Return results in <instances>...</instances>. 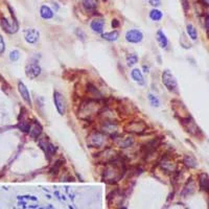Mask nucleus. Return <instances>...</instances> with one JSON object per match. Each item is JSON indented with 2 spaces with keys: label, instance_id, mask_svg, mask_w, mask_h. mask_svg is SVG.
I'll use <instances>...</instances> for the list:
<instances>
[{
  "label": "nucleus",
  "instance_id": "nucleus-1",
  "mask_svg": "<svg viewBox=\"0 0 209 209\" xmlns=\"http://www.w3.org/2000/svg\"><path fill=\"white\" fill-rule=\"evenodd\" d=\"M125 174V164L118 159L106 163V167L104 170V181L110 184L116 183L122 178Z\"/></svg>",
  "mask_w": 209,
  "mask_h": 209
},
{
  "label": "nucleus",
  "instance_id": "nucleus-2",
  "mask_svg": "<svg viewBox=\"0 0 209 209\" xmlns=\"http://www.w3.org/2000/svg\"><path fill=\"white\" fill-rule=\"evenodd\" d=\"M79 117L83 120H91L101 113V106L94 99H89L82 102L79 108Z\"/></svg>",
  "mask_w": 209,
  "mask_h": 209
},
{
  "label": "nucleus",
  "instance_id": "nucleus-3",
  "mask_svg": "<svg viewBox=\"0 0 209 209\" xmlns=\"http://www.w3.org/2000/svg\"><path fill=\"white\" fill-rule=\"evenodd\" d=\"M107 140V135H105L102 132H91L89 136L87 137V144L90 148H102L104 147Z\"/></svg>",
  "mask_w": 209,
  "mask_h": 209
},
{
  "label": "nucleus",
  "instance_id": "nucleus-4",
  "mask_svg": "<svg viewBox=\"0 0 209 209\" xmlns=\"http://www.w3.org/2000/svg\"><path fill=\"white\" fill-rule=\"evenodd\" d=\"M162 83L163 85L166 87V89L170 92H178V84H177V80L174 76V74L170 70H165L162 73Z\"/></svg>",
  "mask_w": 209,
  "mask_h": 209
},
{
  "label": "nucleus",
  "instance_id": "nucleus-5",
  "mask_svg": "<svg viewBox=\"0 0 209 209\" xmlns=\"http://www.w3.org/2000/svg\"><path fill=\"white\" fill-rule=\"evenodd\" d=\"M53 102L60 115H65L66 111H67V102H66L65 96L62 93H60L59 91H54Z\"/></svg>",
  "mask_w": 209,
  "mask_h": 209
},
{
  "label": "nucleus",
  "instance_id": "nucleus-6",
  "mask_svg": "<svg viewBox=\"0 0 209 209\" xmlns=\"http://www.w3.org/2000/svg\"><path fill=\"white\" fill-rule=\"evenodd\" d=\"M148 125L141 120H134V121H129L125 125V131L132 134H142L147 131Z\"/></svg>",
  "mask_w": 209,
  "mask_h": 209
},
{
  "label": "nucleus",
  "instance_id": "nucleus-7",
  "mask_svg": "<svg viewBox=\"0 0 209 209\" xmlns=\"http://www.w3.org/2000/svg\"><path fill=\"white\" fill-rule=\"evenodd\" d=\"M101 130L105 135L115 137L118 134V125L114 120H104L101 125Z\"/></svg>",
  "mask_w": 209,
  "mask_h": 209
},
{
  "label": "nucleus",
  "instance_id": "nucleus-8",
  "mask_svg": "<svg viewBox=\"0 0 209 209\" xmlns=\"http://www.w3.org/2000/svg\"><path fill=\"white\" fill-rule=\"evenodd\" d=\"M41 67L38 63H30L26 66L25 68V73H26V76L30 79H36L41 74Z\"/></svg>",
  "mask_w": 209,
  "mask_h": 209
},
{
  "label": "nucleus",
  "instance_id": "nucleus-9",
  "mask_svg": "<svg viewBox=\"0 0 209 209\" xmlns=\"http://www.w3.org/2000/svg\"><path fill=\"white\" fill-rule=\"evenodd\" d=\"M143 39V35L138 30H131L125 34V40L130 43H139Z\"/></svg>",
  "mask_w": 209,
  "mask_h": 209
},
{
  "label": "nucleus",
  "instance_id": "nucleus-10",
  "mask_svg": "<svg viewBox=\"0 0 209 209\" xmlns=\"http://www.w3.org/2000/svg\"><path fill=\"white\" fill-rule=\"evenodd\" d=\"M159 166L162 170H164L165 173H167V174L175 173L177 170L176 163L174 161H171V160L168 158H163L159 163Z\"/></svg>",
  "mask_w": 209,
  "mask_h": 209
},
{
  "label": "nucleus",
  "instance_id": "nucleus-11",
  "mask_svg": "<svg viewBox=\"0 0 209 209\" xmlns=\"http://www.w3.org/2000/svg\"><path fill=\"white\" fill-rule=\"evenodd\" d=\"M24 37H25V41L27 43H30V44H35V43L38 42L40 34L35 28H30V30H25Z\"/></svg>",
  "mask_w": 209,
  "mask_h": 209
},
{
  "label": "nucleus",
  "instance_id": "nucleus-12",
  "mask_svg": "<svg viewBox=\"0 0 209 209\" xmlns=\"http://www.w3.org/2000/svg\"><path fill=\"white\" fill-rule=\"evenodd\" d=\"M102 161L105 163H109L113 160L117 159V153L112 148H106V150L101 154Z\"/></svg>",
  "mask_w": 209,
  "mask_h": 209
},
{
  "label": "nucleus",
  "instance_id": "nucleus-13",
  "mask_svg": "<svg viewBox=\"0 0 209 209\" xmlns=\"http://www.w3.org/2000/svg\"><path fill=\"white\" fill-rule=\"evenodd\" d=\"M183 125L185 127L186 131H187L188 133L193 134V135H197V134L200 132L199 128H198V125L194 124V121L191 118L183 119Z\"/></svg>",
  "mask_w": 209,
  "mask_h": 209
},
{
  "label": "nucleus",
  "instance_id": "nucleus-14",
  "mask_svg": "<svg viewBox=\"0 0 209 209\" xmlns=\"http://www.w3.org/2000/svg\"><path fill=\"white\" fill-rule=\"evenodd\" d=\"M39 143L41 145V148L44 150L45 154L47 155V158H50V157L56 153V150H57L56 147H54L52 143L48 142L47 140H40Z\"/></svg>",
  "mask_w": 209,
  "mask_h": 209
},
{
  "label": "nucleus",
  "instance_id": "nucleus-15",
  "mask_svg": "<svg viewBox=\"0 0 209 209\" xmlns=\"http://www.w3.org/2000/svg\"><path fill=\"white\" fill-rule=\"evenodd\" d=\"M115 144L121 148H127L134 144V139L132 137H119V138H116Z\"/></svg>",
  "mask_w": 209,
  "mask_h": 209
},
{
  "label": "nucleus",
  "instance_id": "nucleus-16",
  "mask_svg": "<svg viewBox=\"0 0 209 209\" xmlns=\"http://www.w3.org/2000/svg\"><path fill=\"white\" fill-rule=\"evenodd\" d=\"M18 90H19V93L21 94L22 98L24 99V102H26L27 105L31 106V99H30V92H28L26 86H25L22 82H19V84H18Z\"/></svg>",
  "mask_w": 209,
  "mask_h": 209
},
{
  "label": "nucleus",
  "instance_id": "nucleus-17",
  "mask_svg": "<svg viewBox=\"0 0 209 209\" xmlns=\"http://www.w3.org/2000/svg\"><path fill=\"white\" fill-rule=\"evenodd\" d=\"M1 26L3 27L4 30L7 31V33H10V34L16 33L17 30H18V25H17L16 21L10 22L7 19H5V18H2L1 19Z\"/></svg>",
  "mask_w": 209,
  "mask_h": 209
},
{
  "label": "nucleus",
  "instance_id": "nucleus-18",
  "mask_svg": "<svg viewBox=\"0 0 209 209\" xmlns=\"http://www.w3.org/2000/svg\"><path fill=\"white\" fill-rule=\"evenodd\" d=\"M28 133H30V135L31 137H34V138H38V137L41 135V133H42L41 125L38 124L37 121H34L33 124H30V131H28Z\"/></svg>",
  "mask_w": 209,
  "mask_h": 209
},
{
  "label": "nucleus",
  "instance_id": "nucleus-19",
  "mask_svg": "<svg viewBox=\"0 0 209 209\" xmlns=\"http://www.w3.org/2000/svg\"><path fill=\"white\" fill-rule=\"evenodd\" d=\"M97 5H98L97 0H82V7L86 12H94Z\"/></svg>",
  "mask_w": 209,
  "mask_h": 209
},
{
  "label": "nucleus",
  "instance_id": "nucleus-20",
  "mask_svg": "<svg viewBox=\"0 0 209 209\" xmlns=\"http://www.w3.org/2000/svg\"><path fill=\"white\" fill-rule=\"evenodd\" d=\"M104 26H105V21L102 19H94L93 21L91 22V30L96 34H102V30H104Z\"/></svg>",
  "mask_w": 209,
  "mask_h": 209
},
{
  "label": "nucleus",
  "instance_id": "nucleus-21",
  "mask_svg": "<svg viewBox=\"0 0 209 209\" xmlns=\"http://www.w3.org/2000/svg\"><path fill=\"white\" fill-rule=\"evenodd\" d=\"M131 76H132V79H133L138 85L143 86L145 84L143 75H142V72H141V70H140V69H137V68H135V69L132 70Z\"/></svg>",
  "mask_w": 209,
  "mask_h": 209
},
{
  "label": "nucleus",
  "instance_id": "nucleus-22",
  "mask_svg": "<svg viewBox=\"0 0 209 209\" xmlns=\"http://www.w3.org/2000/svg\"><path fill=\"white\" fill-rule=\"evenodd\" d=\"M157 41H158L160 47L161 48H166L168 45V40L165 36V34L162 30L157 31Z\"/></svg>",
  "mask_w": 209,
  "mask_h": 209
},
{
  "label": "nucleus",
  "instance_id": "nucleus-23",
  "mask_svg": "<svg viewBox=\"0 0 209 209\" xmlns=\"http://www.w3.org/2000/svg\"><path fill=\"white\" fill-rule=\"evenodd\" d=\"M40 15L43 19H51L53 17V12L47 5H42L41 10H40Z\"/></svg>",
  "mask_w": 209,
  "mask_h": 209
},
{
  "label": "nucleus",
  "instance_id": "nucleus-24",
  "mask_svg": "<svg viewBox=\"0 0 209 209\" xmlns=\"http://www.w3.org/2000/svg\"><path fill=\"white\" fill-rule=\"evenodd\" d=\"M183 163H184L187 167H190V168L196 167L198 165L197 160L193 155H185L184 158H183Z\"/></svg>",
  "mask_w": 209,
  "mask_h": 209
},
{
  "label": "nucleus",
  "instance_id": "nucleus-25",
  "mask_svg": "<svg viewBox=\"0 0 209 209\" xmlns=\"http://www.w3.org/2000/svg\"><path fill=\"white\" fill-rule=\"evenodd\" d=\"M199 182H200V187H201L202 190H205V191L209 190V179L207 175L202 174L201 176H200Z\"/></svg>",
  "mask_w": 209,
  "mask_h": 209
},
{
  "label": "nucleus",
  "instance_id": "nucleus-26",
  "mask_svg": "<svg viewBox=\"0 0 209 209\" xmlns=\"http://www.w3.org/2000/svg\"><path fill=\"white\" fill-rule=\"evenodd\" d=\"M118 31L114 30V31H110V33H105V34H102V38L107 40V41H110V42H114L116 41L117 39H118Z\"/></svg>",
  "mask_w": 209,
  "mask_h": 209
},
{
  "label": "nucleus",
  "instance_id": "nucleus-27",
  "mask_svg": "<svg viewBox=\"0 0 209 209\" xmlns=\"http://www.w3.org/2000/svg\"><path fill=\"white\" fill-rule=\"evenodd\" d=\"M88 91H91L90 95H91V97H93L94 101H95V99L102 98V94H101V92H99V91L97 90L96 88L94 87V86H91V85L88 86Z\"/></svg>",
  "mask_w": 209,
  "mask_h": 209
},
{
  "label": "nucleus",
  "instance_id": "nucleus-28",
  "mask_svg": "<svg viewBox=\"0 0 209 209\" xmlns=\"http://www.w3.org/2000/svg\"><path fill=\"white\" fill-rule=\"evenodd\" d=\"M150 17L152 20H154V21H159V20L162 19L163 17V14L160 12L159 10H156V8H154V10L151 11L150 13Z\"/></svg>",
  "mask_w": 209,
  "mask_h": 209
},
{
  "label": "nucleus",
  "instance_id": "nucleus-29",
  "mask_svg": "<svg viewBox=\"0 0 209 209\" xmlns=\"http://www.w3.org/2000/svg\"><path fill=\"white\" fill-rule=\"evenodd\" d=\"M186 30H187L188 36H189L191 39H193V40H197V38H198V34H197V30H196V28H194L193 25L187 24Z\"/></svg>",
  "mask_w": 209,
  "mask_h": 209
},
{
  "label": "nucleus",
  "instance_id": "nucleus-30",
  "mask_svg": "<svg viewBox=\"0 0 209 209\" xmlns=\"http://www.w3.org/2000/svg\"><path fill=\"white\" fill-rule=\"evenodd\" d=\"M138 62V56L135 53H131L127 57V64L128 66H134Z\"/></svg>",
  "mask_w": 209,
  "mask_h": 209
},
{
  "label": "nucleus",
  "instance_id": "nucleus-31",
  "mask_svg": "<svg viewBox=\"0 0 209 209\" xmlns=\"http://www.w3.org/2000/svg\"><path fill=\"white\" fill-rule=\"evenodd\" d=\"M148 101H150L151 105L153 106V107H159V106H160V101H159V98L156 95H154V94L150 93L148 95Z\"/></svg>",
  "mask_w": 209,
  "mask_h": 209
},
{
  "label": "nucleus",
  "instance_id": "nucleus-32",
  "mask_svg": "<svg viewBox=\"0 0 209 209\" xmlns=\"http://www.w3.org/2000/svg\"><path fill=\"white\" fill-rule=\"evenodd\" d=\"M20 58V54H19V51L18 50H14V51H12V52L10 53V59L12 60L13 62H15V61H17Z\"/></svg>",
  "mask_w": 209,
  "mask_h": 209
},
{
  "label": "nucleus",
  "instance_id": "nucleus-33",
  "mask_svg": "<svg viewBox=\"0 0 209 209\" xmlns=\"http://www.w3.org/2000/svg\"><path fill=\"white\" fill-rule=\"evenodd\" d=\"M5 50V43L3 41V38H2V36L0 35V54L3 53Z\"/></svg>",
  "mask_w": 209,
  "mask_h": 209
},
{
  "label": "nucleus",
  "instance_id": "nucleus-34",
  "mask_svg": "<svg viewBox=\"0 0 209 209\" xmlns=\"http://www.w3.org/2000/svg\"><path fill=\"white\" fill-rule=\"evenodd\" d=\"M181 3L183 5V8H184L185 11H187L188 7H189V3H188V0H181Z\"/></svg>",
  "mask_w": 209,
  "mask_h": 209
},
{
  "label": "nucleus",
  "instance_id": "nucleus-35",
  "mask_svg": "<svg viewBox=\"0 0 209 209\" xmlns=\"http://www.w3.org/2000/svg\"><path fill=\"white\" fill-rule=\"evenodd\" d=\"M151 4L154 5V7H158V5H160V0H150Z\"/></svg>",
  "mask_w": 209,
  "mask_h": 209
},
{
  "label": "nucleus",
  "instance_id": "nucleus-36",
  "mask_svg": "<svg viewBox=\"0 0 209 209\" xmlns=\"http://www.w3.org/2000/svg\"><path fill=\"white\" fill-rule=\"evenodd\" d=\"M119 25V23H118V21H117V20H113L112 21V26L115 28V27H117Z\"/></svg>",
  "mask_w": 209,
  "mask_h": 209
},
{
  "label": "nucleus",
  "instance_id": "nucleus-37",
  "mask_svg": "<svg viewBox=\"0 0 209 209\" xmlns=\"http://www.w3.org/2000/svg\"><path fill=\"white\" fill-rule=\"evenodd\" d=\"M206 27L209 30V17H207V19H206Z\"/></svg>",
  "mask_w": 209,
  "mask_h": 209
},
{
  "label": "nucleus",
  "instance_id": "nucleus-38",
  "mask_svg": "<svg viewBox=\"0 0 209 209\" xmlns=\"http://www.w3.org/2000/svg\"><path fill=\"white\" fill-rule=\"evenodd\" d=\"M208 36H209V30H208Z\"/></svg>",
  "mask_w": 209,
  "mask_h": 209
}]
</instances>
